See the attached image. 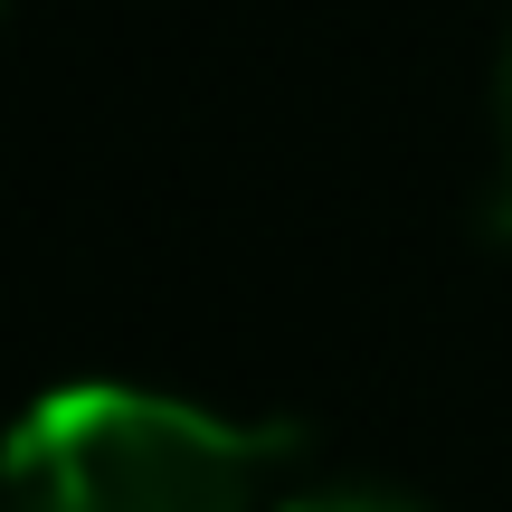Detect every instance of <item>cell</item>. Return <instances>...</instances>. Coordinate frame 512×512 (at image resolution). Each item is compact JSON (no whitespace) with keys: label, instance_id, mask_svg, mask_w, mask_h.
Returning a JSON list of instances; mask_svg holds the SVG:
<instances>
[{"label":"cell","instance_id":"7a4b0ae2","mask_svg":"<svg viewBox=\"0 0 512 512\" xmlns=\"http://www.w3.org/2000/svg\"><path fill=\"white\" fill-rule=\"evenodd\" d=\"M484 238H512V38L494 57V190H484Z\"/></svg>","mask_w":512,"mask_h":512},{"label":"cell","instance_id":"6da1fadb","mask_svg":"<svg viewBox=\"0 0 512 512\" xmlns=\"http://www.w3.org/2000/svg\"><path fill=\"white\" fill-rule=\"evenodd\" d=\"M294 427L76 380L0 437V512H256Z\"/></svg>","mask_w":512,"mask_h":512},{"label":"cell","instance_id":"3957f363","mask_svg":"<svg viewBox=\"0 0 512 512\" xmlns=\"http://www.w3.org/2000/svg\"><path fill=\"white\" fill-rule=\"evenodd\" d=\"M266 512H418V503L380 494V484H294V494H275Z\"/></svg>","mask_w":512,"mask_h":512}]
</instances>
